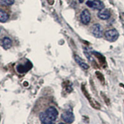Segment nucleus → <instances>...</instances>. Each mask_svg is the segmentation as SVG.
<instances>
[{"label":"nucleus","mask_w":124,"mask_h":124,"mask_svg":"<svg viewBox=\"0 0 124 124\" xmlns=\"http://www.w3.org/2000/svg\"><path fill=\"white\" fill-rule=\"evenodd\" d=\"M104 35L107 40L113 42H115V41L118 39V37H119V33L118 32V31L116 29H109L106 31Z\"/></svg>","instance_id":"2"},{"label":"nucleus","mask_w":124,"mask_h":124,"mask_svg":"<svg viewBox=\"0 0 124 124\" xmlns=\"http://www.w3.org/2000/svg\"><path fill=\"white\" fill-rule=\"evenodd\" d=\"M39 119L40 120L41 123H42L44 124H52V122L50 121V120L47 118V117L46 116V115L45 114L44 112H41L40 113L39 116Z\"/></svg>","instance_id":"11"},{"label":"nucleus","mask_w":124,"mask_h":124,"mask_svg":"<svg viewBox=\"0 0 124 124\" xmlns=\"http://www.w3.org/2000/svg\"><path fill=\"white\" fill-rule=\"evenodd\" d=\"M32 67V65L31 63V62L30 61L27 60L25 64H19L17 65L16 67V70L19 73H24L30 70Z\"/></svg>","instance_id":"7"},{"label":"nucleus","mask_w":124,"mask_h":124,"mask_svg":"<svg viewBox=\"0 0 124 124\" xmlns=\"http://www.w3.org/2000/svg\"><path fill=\"white\" fill-rule=\"evenodd\" d=\"M91 32L96 38H101L103 35V28L101 24H95L92 27Z\"/></svg>","instance_id":"5"},{"label":"nucleus","mask_w":124,"mask_h":124,"mask_svg":"<svg viewBox=\"0 0 124 124\" xmlns=\"http://www.w3.org/2000/svg\"><path fill=\"white\" fill-rule=\"evenodd\" d=\"M61 118L65 123L71 124L75 120V116L71 110H66L61 116Z\"/></svg>","instance_id":"3"},{"label":"nucleus","mask_w":124,"mask_h":124,"mask_svg":"<svg viewBox=\"0 0 124 124\" xmlns=\"http://www.w3.org/2000/svg\"><path fill=\"white\" fill-rule=\"evenodd\" d=\"M78 1H79V2L80 3H83L84 2V1H85V0H78Z\"/></svg>","instance_id":"14"},{"label":"nucleus","mask_w":124,"mask_h":124,"mask_svg":"<svg viewBox=\"0 0 124 124\" xmlns=\"http://www.w3.org/2000/svg\"><path fill=\"white\" fill-rule=\"evenodd\" d=\"M97 17L102 20H107L110 17V13L107 9L103 8L99 10L97 13Z\"/></svg>","instance_id":"8"},{"label":"nucleus","mask_w":124,"mask_h":124,"mask_svg":"<svg viewBox=\"0 0 124 124\" xmlns=\"http://www.w3.org/2000/svg\"><path fill=\"white\" fill-rule=\"evenodd\" d=\"M9 14L4 11L3 9L0 10V22L1 23H6L8 20L9 19Z\"/></svg>","instance_id":"12"},{"label":"nucleus","mask_w":124,"mask_h":124,"mask_svg":"<svg viewBox=\"0 0 124 124\" xmlns=\"http://www.w3.org/2000/svg\"><path fill=\"white\" fill-rule=\"evenodd\" d=\"M86 4L89 8L94 9L101 10L104 8V4L100 0H88Z\"/></svg>","instance_id":"4"},{"label":"nucleus","mask_w":124,"mask_h":124,"mask_svg":"<svg viewBox=\"0 0 124 124\" xmlns=\"http://www.w3.org/2000/svg\"><path fill=\"white\" fill-rule=\"evenodd\" d=\"M45 114L47 117V118L50 120L52 124H54L56 120V118L58 116V112L56 110V108L54 106H50L46 108L44 112Z\"/></svg>","instance_id":"1"},{"label":"nucleus","mask_w":124,"mask_h":124,"mask_svg":"<svg viewBox=\"0 0 124 124\" xmlns=\"http://www.w3.org/2000/svg\"><path fill=\"white\" fill-rule=\"evenodd\" d=\"M80 19L81 23L85 25L89 24L91 22V16L90 12L86 9L83 10V11L81 13Z\"/></svg>","instance_id":"6"},{"label":"nucleus","mask_w":124,"mask_h":124,"mask_svg":"<svg viewBox=\"0 0 124 124\" xmlns=\"http://www.w3.org/2000/svg\"><path fill=\"white\" fill-rule=\"evenodd\" d=\"M13 42L11 39L8 37H5L1 40V46L4 50L9 49L12 46Z\"/></svg>","instance_id":"9"},{"label":"nucleus","mask_w":124,"mask_h":124,"mask_svg":"<svg viewBox=\"0 0 124 124\" xmlns=\"http://www.w3.org/2000/svg\"><path fill=\"white\" fill-rule=\"evenodd\" d=\"M15 2V0H0V3L4 6H11Z\"/></svg>","instance_id":"13"},{"label":"nucleus","mask_w":124,"mask_h":124,"mask_svg":"<svg viewBox=\"0 0 124 124\" xmlns=\"http://www.w3.org/2000/svg\"><path fill=\"white\" fill-rule=\"evenodd\" d=\"M75 59L76 63L81 66V68H82L83 70H87L89 68V65L86 63L85 62H84L83 60L82 59L81 57H79V56H78L77 55L75 56Z\"/></svg>","instance_id":"10"}]
</instances>
